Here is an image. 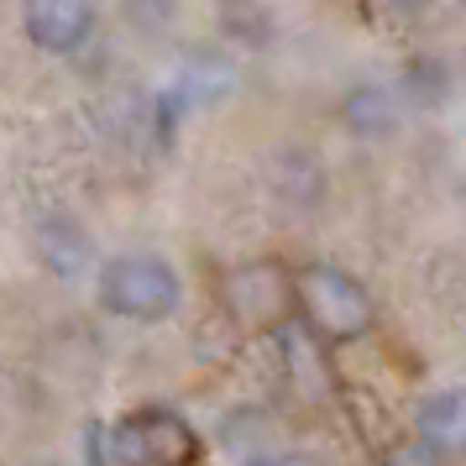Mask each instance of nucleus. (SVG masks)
I'll list each match as a JSON object with an SVG mask.
<instances>
[{"mask_svg": "<svg viewBox=\"0 0 466 466\" xmlns=\"http://www.w3.org/2000/svg\"><path fill=\"white\" fill-rule=\"evenodd\" d=\"M294 299L304 319L315 325L325 340H357L372 330V299L357 278H346L330 262H309L304 273L294 278Z\"/></svg>", "mask_w": 466, "mask_h": 466, "instance_id": "1", "label": "nucleus"}, {"mask_svg": "<svg viewBox=\"0 0 466 466\" xmlns=\"http://www.w3.org/2000/svg\"><path fill=\"white\" fill-rule=\"evenodd\" d=\"M178 273H173L163 257H110L100 268V299H106L110 315H127V319H168L178 309Z\"/></svg>", "mask_w": 466, "mask_h": 466, "instance_id": "2", "label": "nucleus"}, {"mask_svg": "<svg viewBox=\"0 0 466 466\" xmlns=\"http://www.w3.org/2000/svg\"><path fill=\"white\" fill-rule=\"evenodd\" d=\"M22 22L43 53H74L95 26V0H22Z\"/></svg>", "mask_w": 466, "mask_h": 466, "instance_id": "3", "label": "nucleus"}, {"mask_svg": "<svg viewBox=\"0 0 466 466\" xmlns=\"http://www.w3.org/2000/svg\"><path fill=\"white\" fill-rule=\"evenodd\" d=\"M137 430V445H142V461H194V430L178 414H163V409H152L142 420H131Z\"/></svg>", "mask_w": 466, "mask_h": 466, "instance_id": "4", "label": "nucleus"}, {"mask_svg": "<svg viewBox=\"0 0 466 466\" xmlns=\"http://www.w3.org/2000/svg\"><path fill=\"white\" fill-rule=\"evenodd\" d=\"M424 435H445V441H456V430H461V393H441V399L424 403Z\"/></svg>", "mask_w": 466, "mask_h": 466, "instance_id": "5", "label": "nucleus"}]
</instances>
